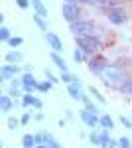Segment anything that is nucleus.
<instances>
[{"label":"nucleus","instance_id":"obj_1","mask_svg":"<svg viewBox=\"0 0 132 148\" xmlns=\"http://www.w3.org/2000/svg\"><path fill=\"white\" fill-rule=\"evenodd\" d=\"M75 44H77V47L81 49V51H85L87 56H95V53H99L101 49H103V44H101V40L95 34L75 36Z\"/></svg>","mask_w":132,"mask_h":148},{"label":"nucleus","instance_id":"obj_2","mask_svg":"<svg viewBox=\"0 0 132 148\" xmlns=\"http://www.w3.org/2000/svg\"><path fill=\"white\" fill-rule=\"evenodd\" d=\"M101 79L105 81L107 85H122V83H126V73L118 69L116 65H109V67L105 69L103 73H101Z\"/></svg>","mask_w":132,"mask_h":148},{"label":"nucleus","instance_id":"obj_3","mask_svg":"<svg viewBox=\"0 0 132 148\" xmlns=\"http://www.w3.org/2000/svg\"><path fill=\"white\" fill-rule=\"evenodd\" d=\"M81 16H83L81 4H77V2H63V6H61V18L65 22L73 24V22H77V20H83Z\"/></svg>","mask_w":132,"mask_h":148},{"label":"nucleus","instance_id":"obj_4","mask_svg":"<svg viewBox=\"0 0 132 148\" xmlns=\"http://www.w3.org/2000/svg\"><path fill=\"white\" fill-rule=\"evenodd\" d=\"M69 32L73 36H91L95 34V24L91 20H77V22L69 24Z\"/></svg>","mask_w":132,"mask_h":148},{"label":"nucleus","instance_id":"obj_5","mask_svg":"<svg viewBox=\"0 0 132 148\" xmlns=\"http://www.w3.org/2000/svg\"><path fill=\"white\" fill-rule=\"evenodd\" d=\"M87 67H89V71H91L93 75H101L105 69L109 67V59H107L105 56H101V53H95V56L89 57Z\"/></svg>","mask_w":132,"mask_h":148},{"label":"nucleus","instance_id":"obj_6","mask_svg":"<svg viewBox=\"0 0 132 148\" xmlns=\"http://www.w3.org/2000/svg\"><path fill=\"white\" fill-rule=\"evenodd\" d=\"M105 18L112 26H122V24L128 20V14H126V10H122L120 6H118V8H109V10L105 12Z\"/></svg>","mask_w":132,"mask_h":148},{"label":"nucleus","instance_id":"obj_7","mask_svg":"<svg viewBox=\"0 0 132 148\" xmlns=\"http://www.w3.org/2000/svg\"><path fill=\"white\" fill-rule=\"evenodd\" d=\"M20 71H22L20 63H4L0 67V83H6L8 79H14Z\"/></svg>","mask_w":132,"mask_h":148},{"label":"nucleus","instance_id":"obj_8","mask_svg":"<svg viewBox=\"0 0 132 148\" xmlns=\"http://www.w3.org/2000/svg\"><path fill=\"white\" fill-rule=\"evenodd\" d=\"M67 93L71 95V99H73V101H83V97L87 95V93H85V85L81 83L79 77L73 81L71 85H67Z\"/></svg>","mask_w":132,"mask_h":148},{"label":"nucleus","instance_id":"obj_9","mask_svg":"<svg viewBox=\"0 0 132 148\" xmlns=\"http://www.w3.org/2000/svg\"><path fill=\"white\" fill-rule=\"evenodd\" d=\"M44 40L47 42V46L51 47V51H57V53H61L65 47H63V42H61V38L57 34H53V32H44Z\"/></svg>","mask_w":132,"mask_h":148},{"label":"nucleus","instance_id":"obj_10","mask_svg":"<svg viewBox=\"0 0 132 148\" xmlns=\"http://www.w3.org/2000/svg\"><path fill=\"white\" fill-rule=\"evenodd\" d=\"M79 116H81V121H83L87 126H91V128L99 126V123H101V116H99V114H97V113H91V111H87V109H83V111L79 113Z\"/></svg>","mask_w":132,"mask_h":148},{"label":"nucleus","instance_id":"obj_11","mask_svg":"<svg viewBox=\"0 0 132 148\" xmlns=\"http://www.w3.org/2000/svg\"><path fill=\"white\" fill-rule=\"evenodd\" d=\"M38 83H40V81L34 77V73H30V71H26V73H24V77H22V85H24V91H26V93H34V91H38Z\"/></svg>","mask_w":132,"mask_h":148},{"label":"nucleus","instance_id":"obj_12","mask_svg":"<svg viewBox=\"0 0 132 148\" xmlns=\"http://www.w3.org/2000/svg\"><path fill=\"white\" fill-rule=\"evenodd\" d=\"M14 107H16V101L10 95H0V111L2 113H10Z\"/></svg>","mask_w":132,"mask_h":148},{"label":"nucleus","instance_id":"obj_13","mask_svg":"<svg viewBox=\"0 0 132 148\" xmlns=\"http://www.w3.org/2000/svg\"><path fill=\"white\" fill-rule=\"evenodd\" d=\"M4 61H6V63H22L24 61V53L18 51V49H12V51H8V53L4 56Z\"/></svg>","mask_w":132,"mask_h":148},{"label":"nucleus","instance_id":"obj_14","mask_svg":"<svg viewBox=\"0 0 132 148\" xmlns=\"http://www.w3.org/2000/svg\"><path fill=\"white\" fill-rule=\"evenodd\" d=\"M49 57H51V61L55 63V67L59 69V71H69V67H67V63H65V59L59 56L57 51H51V53H49Z\"/></svg>","mask_w":132,"mask_h":148},{"label":"nucleus","instance_id":"obj_15","mask_svg":"<svg viewBox=\"0 0 132 148\" xmlns=\"http://www.w3.org/2000/svg\"><path fill=\"white\" fill-rule=\"evenodd\" d=\"M44 144H47L49 148H63V146H61V142H59L51 132H45V130H44Z\"/></svg>","mask_w":132,"mask_h":148},{"label":"nucleus","instance_id":"obj_16","mask_svg":"<svg viewBox=\"0 0 132 148\" xmlns=\"http://www.w3.org/2000/svg\"><path fill=\"white\" fill-rule=\"evenodd\" d=\"M99 126H101V128H105V130H112V128H114V119H112L110 114H103V116H101Z\"/></svg>","mask_w":132,"mask_h":148},{"label":"nucleus","instance_id":"obj_17","mask_svg":"<svg viewBox=\"0 0 132 148\" xmlns=\"http://www.w3.org/2000/svg\"><path fill=\"white\" fill-rule=\"evenodd\" d=\"M38 140H36V134H24L22 136V146L24 148H36Z\"/></svg>","mask_w":132,"mask_h":148},{"label":"nucleus","instance_id":"obj_18","mask_svg":"<svg viewBox=\"0 0 132 148\" xmlns=\"http://www.w3.org/2000/svg\"><path fill=\"white\" fill-rule=\"evenodd\" d=\"M87 91H89V95H91L93 99H97V101H99L101 105H107V99H105V97L101 95V91H99V89H95L93 85H89V87H87Z\"/></svg>","mask_w":132,"mask_h":148},{"label":"nucleus","instance_id":"obj_19","mask_svg":"<svg viewBox=\"0 0 132 148\" xmlns=\"http://www.w3.org/2000/svg\"><path fill=\"white\" fill-rule=\"evenodd\" d=\"M32 20L36 22V26H38L42 32H47V22L44 20V16H40V14H32Z\"/></svg>","mask_w":132,"mask_h":148},{"label":"nucleus","instance_id":"obj_20","mask_svg":"<svg viewBox=\"0 0 132 148\" xmlns=\"http://www.w3.org/2000/svg\"><path fill=\"white\" fill-rule=\"evenodd\" d=\"M110 142H112V138H110L109 132L103 128V132H101V148H110Z\"/></svg>","mask_w":132,"mask_h":148},{"label":"nucleus","instance_id":"obj_21","mask_svg":"<svg viewBox=\"0 0 132 148\" xmlns=\"http://www.w3.org/2000/svg\"><path fill=\"white\" fill-rule=\"evenodd\" d=\"M73 61H75V63H83V61H89L87 59V53H85V51H81V49H75V51H73Z\"/></svg>","mask_w":132,"mask_h":148},{"label":"nucleus","instance_id":"obj_22","mask_svg":"<svg viewBox=\"0 0 132 148\" xmlns=\"http://www.w3.org/2000/svg\"><path fill=\"white\" fill-rule=\"evenodd\" d=\"M51 87H53V83H51V81H47V79L38 83V91H40V93H47Z\"/></svg>","mask_w":132,"mask_h":148},{"label":"nucleus","instance_id":"obj_23","mask_svg":"<svg viewBox=\"0 0 132 148\" xmlns=\"http://www.w3.org/2000/svg\"><path fill=\"white\" fill-rule=\"evenodd\" d=\"M59 79L63 81V83H67V85H71V83L77 79V77H75V75H71L69 71H61V77H59Z\"/></svg>","mask_w":132,"mask_h":148},{"label":"nucleus","instance_id":"obj_24","mask_svg":"<svg viewBox=\"0 0 132 148\" xmlns=\"http://www.w3.org/2000/svg\"><path fill=\"white\" fill-rule=\"evenodd\" d=\"M89 142H91L93 146H101V132H95V130H93V132L89 134Z\"/></svg>","mask_w":132,"mask_h":148},{"label":"nucleus","instance_id":"obj_25","mask_svg":"<svg viewBox=\"0 0 132 148\" xmlns=\"http://www.w3.org/2000/svg\"><path fill=\"white\" fill-rule=\"evenodd\" d=\"M10 38H12V36H10V30L2 24V26H0V42H8Z\"/></svg>","mask_w":132,"mask_h":148},{"label":"nucleus","instance_id":"obj_26","mask_svg":"<svg viewBox=\"0 0 132 148\" xmlns=\"http://www.w3.org/2000/svg\"><path fill=\"white\" fill-rule=\"evenodd\" d=\"M20 125H22V121H20V119H16V116H8V128H10V130L18 128Z\"/></svg>","mask_w":132,"mask_h":148},{"label":"nucleus","instance_id":"obj_27","mask_svg":"<svg viewBox=\"0 0 132 148\" xmlns=\"http://www.w3.org/2000/svg\"><path fill=\"white\" fill-rule=\"evenodd\" d=\"M124 0H101V4H105V6H109V8H118Z\"/></svg>","mask_w":132,"mask_h":148},{"label":"nucleus","instance_id":"obj_28","mask_svg":"<svg viewBox=\"0 0 132 148\" xmlns=\"http://www.w3.org/2000/svg\"><path fill=\"white\" fill-rule=\"evenodd\" d=\"M120 91L124 93V95H130V97H132V79L126 81V83H122V85H120Z\"/></svg>","mask_w":132,"mask_h":148},{"label":"nucleus","instance_id":"obj_29","mask_svg":"<svg viewBox=\"0 0 132 148\" xmlns=\"http://www.w3.org/2000/svg\"><path fill=\"white\" fill-rule=\"evenodd\" d=\"M32 103H34V95H32V93H24L22 105H24V107H32Z\"/></svg>","mask_w":132,"mask_h":148},{"label":"nucleus","instance_id":"obj_30","mask_svg":"<svg viewBox=\"0 0 132 148\" xmlns=\"http://www.w3.org/2000/svg\"><path fill=\"white\" fill-rule=\"evenodd\" d=\"M118 148H132V140L126 138V136L118 138Z\"/></svg>","mask_w":132,"mask_h":148},{"label":"nucleus","instance_id":"obj_31","mask_svg":"<svg viewBox=\"0 0 132 148\" xmlns=\"http://www.w3.org/2000/svg\"><path fill=\"white\" fill-rule=\"evenodd\" d=\"M6 44H8L10 47H18V46H22V44H24V40H22V38H18V36H16V38H10V40H8Z\"/></svg>","mask_w":132,"mask_h":148},{"label":"nucleus","instance_id":"obj_32","mask_svg":"<svg viewBox=\"0 0 132 148\" xmlns=\"http://www.w3.org/2000/svg\"><path fill=\"white\" fill-rule=\"evenodd\" d=\"M44 75H45V79H47V81H51L53 85L57 83V81H61V79H57V77L53 75V71H49V69H45V71H44Z\"/></svg>","mask_w":132,"mask_h":148},{"label":"nucleus","instance_id":"obj_33","mask_svg":"<svg viewBox=\"0 0 132 148\" xmlns=\"http://www.w3.org/2000/svg\"><path fill=\"white\" fill-rule=\"evenodd\" d=\"M118 121H120V125L124 126V128H132V119H126V116L122 114V116L118 119Z\"/></svg>","mask_w":132,"mask_h":148},{"label":"nucleus","instance_id":"obj_34","mask_svg":"<svg viewBox=\"0 0 132 148\" xmlns=\"http://www.w3.org/2000/svg\"><path fill=\"white\" fill-rule=\"evenodd\" d=\"M16 4H18V8H22V10H26V8H30L32 0H16Z\"/></svg>","mask_w":132,"mask_h":148},{"label":"nucleus","instance_id":"obj_35","mask_svg":"<svg viewBox=\"0 0 132 148\" xmlns=\"http://www.w3.org/2000/svg\"><path fill=\"white\" fill-rule=\"evenodd\" d=\"M32 107L36 109V111H42V109H44V103H42V99H38V97H34V103H32Z\"/></svg>","mask_w":132,"mask_h":148},{"label":"nucleus","instance_id":"obj_36","mask_svg":"<svg viewBox=\"0 0 132 148\" xmlns=\"http://www.w3.org/2000/svg\"><path fill=\"white\" fill-rule=\"evenodd\" d=\"M79 4H89V6H97V4H101V0H79Z\"/></svg>","mask_w":132,"mask_h":148},{"label":"nucleus","instance_id":"obj_37","mask_svg":"<svg viewBox=\"0 0 132 148\" xmlns=\"http://www.w3.org/2000/svg\"><path fill=\"white\" fill-rule=\"evenodd\" d=\"M30 119H32V114H30V113H26V114H22V116H20L22 125H28V123H30Z\"/></svg>","mask_w":132,"mask_h":148},{"label":"nucleus","instance_id":"obj_38","mask_svg":"<svg viewBox=\"0 0 132 148\" xmlns=\"http://www.w3.org/2000/svg\"><path fill=\"white\" fill-rule=\"evenodd\" d=\"M34 119H36V121H44V113H36Z\"/></svg>","mask_w":132,"mask_h":148},{"label":"nucleus","instance_id":"obj_39","mask_svg":"<svg viewBox=\"0 0 132 148\" xmlns=\"http://www.w3.org/2000/svg\"><path fill=\"white\" fill-rule=\"evenodd\" d=\"M36 148H49L47 144H36Z\"/></svg>","mask_w":132,"mask_h":148},{"label":"nucleus","instance_id":"obj_40","mask_svg":"<svg viewBox=\"0 0 132 148\" xmlns=\"http://www.w3.org/2000/svg\"><path fill=\"white\" fill-rule=\"evenodd\" d=\"M65 2H77V4H79V0H65Z\"/></svg>","mask_w":132,"mask_h":148},{"label":"nucleus","instance_id":"obj_41","mask_svg":"<svg viewBox=\"0 0 132 148\" xmlns=\"http://www.w3.org/2000/svg\"><path fill=\"white\" fill-rule=\"evenodd\" d=\"M22 148H24V146H22Z\"/></svg>","mask_w":132,"mask_h":148}]
</instances>
